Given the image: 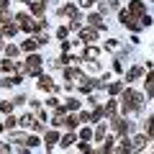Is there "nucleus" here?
<instances>
[{"label": "nucleus", "mask_w": 154, "mask_h": 154, "mask_svg": "<svg viewBox=\"0 0 154 154\" xmlns=\"http://www.w3.org/2000/svg\"><path fill=\"white\" fill-rule=\"evenodd\" d=\"M108 93H110V95H116V93H121V85H118V82L108 85Z\"/></svg>", "instance_id": "nucleus-11"}, {"label": "nucleus", "mask_w": 154, "mask_h": 154, "mask_svg": "<svg viewBox=\"0 0 154 154\" xmlns=\"http://www.w3.org/2000/svg\"><path fill=\"white\" fill-rule=\"evenodd\" d=\"M0 110H3V113H11V110H13V103H5V100H3V103H0Z\"/></svg>", "instance_id": "nucleus-13"}, {"label": "nucleus", "mask_w": 154, "mask_h": 154, "mask_svg": "<svg viewBox=\"0 0 154 154\" xmlns=\"http://www.w3.org/2000/svg\"><path fill=\"white\" fill-rule=\"evenodd\" d=\"M26 144H28V146H36L38 139H36V136H28V139H26Z\"/></svg>", "instance_id": "nucleus-18"}, {"label": "nucleus", "mask_w": 154, "mask_h": 154, "mask_svg": "<svg viewBox=\"0 0 154 154\" xmlns=\"http://www.w3.org/2000/svg\"><path fill=\"white\" fill-rule=\"evenodd\" d=\"M8 8V0H0V11H5Z\"/></svg>", "instance_id": "nucleus-20"}, {"label": "nucleus", "mask_w": 154, "mask_h": 154, "mask_svg": "<svg viewBox=\"0 0 154 154\" xmlns=\"http://www.w3.org/2000/svg\"><path fill=\"white\" fill-rule=\"evenodd\" d=\"M57 139H59V134H57V131H49V134H46V141H57Z\"/></svg>", "instance_id": "nucleus-15"}, {"label": "nucleus", "mask_w": 154, "mask_h": 154, "mask_svg": "<svg viewBox=\"0 0 154 154\" xmlns=\"http://www.w3.org/2000/svg\"><path fill=\"white\" fill-rule=\"evenodd\" d=\"M139 75H141V67H134V69L131 72H128V80H136V77Z\"/></svg>", "instance_id": "nucleus-10"}, {"label": "nucleus", "mask_w": 154, "mask_h": 154, "mask_svg": "<svg viewBox=\"0 0 154 154\" xmlns=\"http://www.w3.org/2000/svg\"><path fill=\"white\" fill-rule=\"evenodd\" d=\"M146 139H149V136H136V139L131 141V146L139 152V149H144V146H146Z\"/></svg>", "instance_id": "nucleus-4"}, {"label": "nucleus", "mask_w": 154, "mask_h": 154, "mask_svg": "<svg viewBox=\"0 0 154 154\" xmlns=\"http://www.w3.org/2000/svg\"><path fill=\"white\" fill-rule=\"evenodd\" d=\"M123 110H141V95L134 93V90H128L126 95H123Z\"/></svg>", "instance_id": "nucleus-1"}, {"label": "nucleus", "mask_w": 154, "mask_h": 154, "mask_svg": "<svg viewBox=\"0 0 154 154\" xmlns=\"http://www.w3.org/2000/svg\"><path fill=\"white\" fill-rule=\"evenodd\" d=\"M131 13H134V16H141V18H144V3L134 0V3H131Z\"/></svg>", "instance_id": "nucleus-3"}, {"label": "nucleus", "mask_w": 154, "mask_h": 154, "mask_svg": "<svg viewBox=\"0 0 154 154\" xmlns=\"http://www.w3.org/2000/svg\"><path fill=\"white\" fill-rule=\"evenodd\" d=\"M31 11L36 13V16H41V13H44V3H33V5H31Z\"/></svg>", "instance_id": "nucleus-9"}, {"label": "nucleus", "mask_w": 154, "mask_h": 154, "mask_svg": "<svg viewBox=\"0 0 154 154\" xmlns=\"http://www.w3.org/2000/svg\"><path fill=\"white\" fill-rule=\"evenodd\" d=\"M146 93H149V98H154V85H152V80H146Z\"/></svg>", "instance_id": "nucleus-16"}, {"label": "nucleus", "mask_w": 154, "mask_h": 154, "mask_svg": "<svg viewBox=\"0 0 154 154\" xmlns=\"http://www.w3.org/2000/svg\"><path fill=\"white\" fill-rule=\"evenodd\" d=\"M18 54V46H8V57H16Z\"/></svg>", "instance_id": "nucleus-19"}, {"label": "nucleus", "mask_w": 154, "mask_h": 154, "mask_svg": "<svg viewBox=\"0 0 154 154\" xmlns=\"http://www.w3.org/2000/svg\"><path fill=\"white\" fill-rule=\"evenodd\" d=\"M72 141H75V136H72V134H67V136H62V146H69Z\"/></svg>", "instance_id": "nucleus-12"}, {"label": "nucleus", "mask_w": 154, "mask_h": 154, "mask_svg": "<svg viewBox=\"0 0 154 154\" xmlns=\"http://www.w3.org/2000/svg\"><path fill=\"white\" fill-rule=\"evenodd\" d=\"M95 36H98V31H95V28H85V31H82V38H85V41H93Z\"/></svg>", "instance_id": "nucleus-8"}, {"label": "nucleus", "mask_w": 154, "mask_h": 154, "mask_svg": "<svg viewBox=\"0 0 154 154\" xmlns=\"http://www.w3.org/2000/svg\"><path fill=\"white\" fill-rule=\"evenodd\" d=\"M95 136H98L100 141H105V126H98V131H95Z\"/></svg>", "instance_id": "nucleus-14"}, {"label": "nucleus", "mask_w": 154, "mask_h": 154, "mask_svg": "<svg viewBox=\"0 0 154 154\" xmlns=\"http://www.w3.org/2000/svg\"><path fill=\"white\" fill-rule=\"evenodd\" d=\"M38 90H44V93H51V90H54V82H51L49 77H38Z\"/></svg>", "instance_id": "nucleus-2"}, {"label": "nucleus", "mask_w": 154, "mask_h": 154, "mask_svg": "<svg viewBox=\"0 0 154 154\" xmlns=\"http://www.w3.org/2000/svg\"><path fill=\"white\" fill-rule=\"evenodd\" d=\"M144 131H146L149 139H154V118H146V123H144Z\"/></svg>", "instance_id": "nucleus-6"}, {"label": "nucleus", "mask_w": 154, "mask_h": 154, "mask_svg": "<svg viewBox=\"0 0 154 154\" xmlns=\"http://www.w3.org/2000/svg\"><path fill=\"white\" fill-rule=\"evenodd\" d=\"M36 46H38V41H31V38H26V41L21 44V49H23V51H36Z\"/></svg>", "instance_id": "nucleus-5"}, {"label": "nucleus", "mask_w": 154, "mask_h": 154, "mask_svg": "<svg viewBox=\"0 0 154 154\" xmlns=\"http://www.w3.org/2000/svg\"><path fill=\"white\" fill-rule=\"evenodd\" d=\"M0 69H3V72H13V69H16V64H13L11 59H3V62H0Z\"/></svg>", "instance_id": "nucleus-7"}, {"label": "nucleus", "mask_w": 154, "mask_h": 154, "mask_svg": "<svg viewBox=\"0 0 154 154\" xmlns=\"http://www.w3.org/2000/svg\"><path fill=\"white\" fill-rule=\"evenodd\" d=\"M80 136H82V139H90V136H93V131H90V128H82V131H80Z\"/></svg>", "instance_id": "nucleus-17"}]
</instances>
